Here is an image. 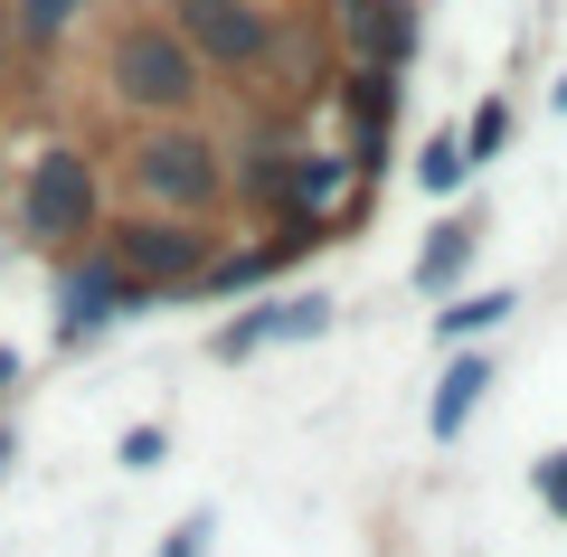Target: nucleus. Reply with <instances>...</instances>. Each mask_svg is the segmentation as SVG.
<instances>
[{
	"mask_svg": "<svg viewBox=\"0 0 567 557\" xmlns=\"http://www.w3.org/2000/svg\"><path fill=\"white\" fill-rule=\"evenodd\" d=\"M473 256H483V218H473V208H454V218H435V227H425V246H416V293H425V302L464 293Z\"/></svg>",
	"mask_w": 567,
	"mask_h": 557,
	"instance_id": "nucleus-11",
	"label": "nucleus"
},
{
	"mask_svg": "<svg viewBox=\"0 0 567 557\" xmlns=\"http://www.w3.org/2000/svg\"><path fill=\"white\" fill-rule=\"evenodd\" d=\"M123 189H133V208H162V218H218L227 142L199 133V123H142L133 152H123Z\"/></svg>",
	"mask_w": 567,
	"mask_h": 557,
	"instance_id": "nucleus-2",
	"label": "nucleus"
},
{
	"mask_svg": "<svg viewBox=\"0 0 567 557\" xmlns=\"http://www.w3.org/2000/svg\"><path fill=\"white\" fill-rule=\"evenodd\" d=\"M133 312H152V293H142V283L123 275L104 246L58 256V340H66V350H76V340H95V331H114V321H133Z\"/></svg>",
	"mask_w": 567,
	"mask_h": 557,
	"instance_id": "nucleus-6",
	"label": "nucleus"
},
{
	"mask_svg": "<svg viewBox=\"0 0 567 557\" xmlns=\"http://www.w3.org/2000/svg\"><path fill=\"white\" fill-rule=\"evenodd\" d=\"M104 227V179L85 142H39L20 171V237L39 256H85Z\"/></svg>",
	"mask_w": 567,
	"mask_h": 557,
	"instance_id": "nucleus-3",
	"label": "nucleus"
},
{
	"mask_svg": "<svg viewBox=\"0 0 567 557\" xmlns=\"http://www.w3.org/2000/svg\"><path fill=\"white\" fill-rule=\"evenodd\" d=\"M10 388H20V350H0V398H10Z\"/></svg>",
	"mask_w": 567,
	"mask_h": 557,
	"instance_id": "nucleus-22",
	"label": "nucleus"
},
{
	"mask_svg": "<svg viewBox=\"0 0 567 557\" xmlns=\"http://www.w3.org/2000/svg\"><path fill=\"white\" fill-rule=\"evenodd\" d=\"M331 29H341L350 66H388V76H406L416 48H425L416 0H331Z\"/></svg>",
	"mask_w": 567,
	"mask_h": 557,
	"instance_id": "nucleus-8",
	"label": "nucleus"
},
{
	"mask_svg": "<svg viewBox=\"0 0 567 557\" xmlns=\"http://www.w3.org/2000/svg\"><path fill=\"white\" fill-rule=\"evenodd\" d=\"M520 312V293H445V312H435V340H445V350H483L492 331H502V321Z\"/></svg>",
	"mask_w": 567,
	"mask_h": 557,
	"instance_id": "nucleus-14",
	"label": "nucleus"
},
{
	"mask_svg": "<svg viewBox=\"0 0 567 557\" xmlns=\"http://www.w3.org/2000/svg\"><path fill=\"white\" fill-rule=\"evenodd\" d=\"M162 20L189 39V58H199L208 76H265L284 10H265V0H171Z\"/></svg>",
	"mask_w": 567,
	"mask_h": 557,
	"instance_id": "nucleus-5",
	"label": "nucleus"
},
{
	"mask_svg": "<svg viewBox=\"0 0 567 557\" xmlns=\"http://www.w3.org/2000/svg\"><path fill=\"white\" fill-rule=\"evenodd\" d=\"M104 95L114 114H142V123H189L208 95V66L189 58V39L171 20H114L104 29Z\"/></svg>",
	"mask_w": 567,
	"mask_h": 557,
	"instance_id": "nucleus-1",
	"label": "nucleus"
},
{
	"mask_svg": "<svg viewBox=\"0 0 567 557\" xmlns=\"http://www.w3.org/2000/svg\"><path fill=\"white\" fill-rule=\"evenodd\" d=\"M95 246H104V256H114L152 302L199 293L208 265H218V227H208V218H162V208H123V218L104 227Z\"/></svg>",
	"mask_w": 567,
	"mask_h": 557,
	"instance_id": "nucleus-4",
	"label": "nucleus"
},
{
	"mask_svg": "<svg viewBox=\"0 0 567 557\" xmlns=\"http://www.w3.org/2000/svg\"><path fill=\"white\" fill-rule=\"evenodd\" d=\"M20 66V20H10V0H0V76Z\"/></svg>",
	"mask_w": 567,
	"mask_h": 557,
	"instance_id": "nucleus-21",
	"label": "nucleus"
},
{
	"mask_svg": "<svg viewBox=\"0 0 567 557\" xmlns=\"http://www.w3.org/2000/svg\"><path fill=\"white\" fill-rule=\"evenodd\" d=\"M548 104H558V114H567V66H558V85H548Z\"/></svg>",
	"mask_w": 567,
	"mask_h": 557,
	"instance_id": "nucleus-23",
	"label": "nucleus"
},
{
	"mask_svg": "<svg viewBox=\"0 0 567 557\" xmlns=\"http://www.w3.org/2000/svg\"><path fill=\"white\" fill-rule=\"evenodd\" d=\"M10 20H20V48H58L85 20V0H10Z\"/></svg>",
	"mask_w": 567,
	"mask_h": 557,
	"instance_id": "nucleus-17",
	"label": "nucleus"
},
{
	"mask_svg": "<svg viewBox=\"0 0 567 557\" xmlns=\"http://www.w3.org/2000/svg\"><path fill=\"white\" fill-rule=\"evenodd\" d=\"M331 312L341 302L331 293H275V302H246L237 321H218V340H208V359H256V350H293V340H322L331 331Z\"/></svg>",
	"mask_w": 567,
	"mask_h": 557,
	"instance_id": "nucleus-7",
	"label": "nucleus"
},
{
	"mask_svg": "<svg viewBox=\"0 0 567 557\" xmlns=\"http://www.w3.org/2000/svg\"><path fill=\"white\" fill-rule=\"evenodd\" d=\"M406 179H416L425 199H454V189L473 179V161H464V142H454V133H425L416 161H406Z\"/></svg>",
	"mask_w": 567,
	"mask_h": 557,
	"instance_id": "nucleus-15",
	"label": "nucleus"
},
{
	"mask_svg": "<svg viewBox=\"0 0 567 557\" xmlns=\"http://www.w3.org/2000/svg\"><path fill=\"white\" fill-rule=\"evenodd\" d=\"M208 529H218V519H208V510H189V519H171V538H162V557H208Z\"/></svg>",
	"mask_w": 567,
	"mask_h": 557,
	"instance_id": "nucleus-20",
	"label": "nucleus"
},
{
	"mask_svg": "<svg viewBox=\"0 0 567 557\" xmlns=\"http://www.w3.org/2000/svg\"><path fill=\"white\" fill-rule=\"evenodd\" d=\"M511 133H520V123H511V104H502V95H483L464 123H454V142H464V161H473V171H492V161L511 152Z\"/></svg>",
	"mask_w": 567,
	"mask_h": 557,
	"instance_id": "nucleus-16",
	"label": "nucleus"
},
{
	"mask_svg": "<svg viewBox=\"0 0 567 557\" xmlns=\"http://www.w3.org/2000/svg\"><path fill=\"white\" fill-rule=\"evenodd\" d=\"M341 114H350V152H360V171H379V161H388V123H398V76H388V66H350V76H341Z\"/></svg>",
	"mask_w": 567,
	"mask_h": 557,
	"instance_id": "nucleus-12",
	"label": "nucleus"
},
{
	"mask_svg": "<svg viewBox=\"0 0 567 557\" xmlns=\"http://www.w3.org/2000/svg\"><path fill=\"white\" fill-rule=\"evenodd\" d=\"M293 142L275 133V123H256V133L227 152V208H246V218H293Z\"/></svg>",
	"mask_w": 567,
	"mask_h": 557,
	"instance_id": "nucleus-9",
	"label": "nucleus"
},
{
	"mask_svg": "<svg viewBox=\"0 0 567 557\" xmlns=\"http://www.w3.org/2000/svg\"><path fill=\"white\" fill-rule=\"evenodd\" d=\"M350 199H360V161H350V152H303V161H293V218L341 227Z\"/></svg>",
	"mask_w": 567,
	"mask_h": 557,
	"instance_id": "nucleus-13",
	"label": "nucleus"
},
{
	"mask_svg": "<svg viewBox=\"0 0 567 557\" xmlns=\"http://www.w3.org/2000/svg\"><path fill=\"white\" fill-rule=\"evenodd\" d=\"M529 492H539V510H548V519H567V444L529 463Z\"/></svg>",
	"mask_w": 567,
	"mask_h": 557,
	"instance_id": "nucleus-19",
	"label": "nucleus"
},
{
	"mask_svg": "<svg viewBox=\"0 0 567 557\" xmlns=\"http://www.w3.org/2000/svg\"><path fill=\"white\" fill-rule=\"evenodd\" d=\"M114 463H123V473H162V463H171V425H123Z\"/></svg>",
	"mask_w": 567,
	"mask_h": 557,
	"instance_id": "nucleus-18",
	"label": "nucleus"
},
{
	"mask_svg": "<svg viewBox=\"0 0 567 557\" xmlns=\"http://www.w3.org/2000/svg\"><path fill=\"white\" fill-rule=\"evenodd\" d=\"M492 388H502V359H492V350H445V369H435V398H425V435L454 444L473 416H483Z\"/></svg>",
	"mask_w": 567,
	"mask_h": 557,
	"instance_id": "nucleus-10",
	"label": "nucleus"
}]
</instances>
